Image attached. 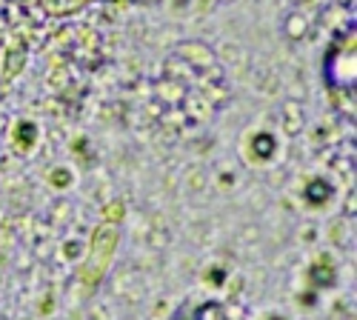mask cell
<instances>
[{"label":"cell","mask_w":357,"mask_h":320,"mask_svg":"<svg viewBox=\"0 0 357 320\" xmlns=\"http://www.w3.org/2000/svg\"><path fill=\"white\" fill-rule=\"evenodd\" d=\"M123 215H126V206H123V200H112V203H106V206H103V223L121 226Z\"/></svg>","instance_id":"cell-11"},{"label":"cell","mask_w":357,"mask_h":320,"mask_svg":"<svg viewBox=\"0 0 357 320\" xmlns=\"http://www.w3.org/2000/svg\"><path fill=\"white\" fill-rule=\"evenodd\" d=\"M181 54L186 57V61L192 63V66H209V63H215V54H212V49L209 46H203V43H181Z\"/></svg>","instance_id":"cell-5"},{"label":"cell","mask_w":357,"mask_h":320,"mask_svg":"<svg viewBox=\"0 0 357 320\" xmlns=\"http://www.w3.org/2000/svg\"><path fill=\"white\" fill-rule=\"evenodd\" d=\"M283 32H286L289 40H301V38H306V32H309V20H306V15H303V12H291V15L286 17V23H283Z\"/></svg>","instance_id":"cell-7"},{"label":"cell","mask_w":357,"mask_h":320,"mask_svg":"<svg viewBox=\"0 0 357 320\" xmlns=\"http://www.w3.org/2000/svg\"><path fill=\"white\" fill-rule=\"evenodd\" d=\"M72 172L69 169H61V166H57V169H52L49 172V183L54 186V189H66V186H72Z\"/></svg>","instance_id":"cell-12"},{"label":"cell","mask_w":357,"mask_h":320,"mask_svg":"<svg viewBox=\"0 0 357 320\" xmlns=\"http://www.w3.org/2000/svg\"><path fill=\"white\" fill-rule=\"evenodd\" d=\"M43 3V9L49 12V15H54V17H66V15H75V12H80V9H86L92 0H40Z\"/></svg>","instance_id":"cell-4"},{"label":"cell","mask_w":357,"mask_h":320,"mask_svg":"<svg viewBox=\"0 0 357 320\" xmlns=\"http://www.w3.org/2000/svg\"><path fill=\"white\" fill-rule=\"evenodd\" d=\"M252 149H255L257 163H269L272 155L278 152V140H275L269 132H257V135L252 137Z\"/></svg>","instance_id":"cell-6"},{"label":"cell","mask_w":357,"mask_h":320,"mask_svg":"<svg viewBox=\"0 0 357 320\" xmlns=\"http://www.w3.org/2000/svg\"><path fill=\"white\" fill-rule=\"evenodd\" d=\"M109 3H123V0H109Z\"/></svg>","instance_id":"cell-14"},{"label":"cell","mask_w":357,"mask_h":320,"mask_svg":"<svg viewBox=\"0 0 357 320\" xmlns=\"http://www.w3.org/2000/svg\"><path fill=\"white\" fill-rule=\"evenodd\" d=\"M135 3H143V6H155V3H160V0H135Z\"/></svg>","instance_id":"cell-13"},{"label":"cell","mask_w":357,"mask_h":320,"mask_svg":"<svg viewBox=\"0 0 357 320\" xmlns=\"http://www.w3.org/2000/svg\"><path fill=\"white\" fill-rule=\"evenodd\" d=\"M12 146L20 155H29L38 146V123L35 121H17L12 129Z\"/></svg>","instance_id":"cell-3"},{"label":"cell","mask_w":357,"mask_h":320,"mask_svg":"<svg viewBox=\"0 0 357 320\" xmlns=\"http://www.w3.org/2000/svg\"><path fill=\"white\" fill-rule=\"evenodd\" d=\"M117 249H121V226H112V223L100 220L92 229V235H89L86 254L77 266V283L86 289H98L114 264Z\"/></svg>","instance_id":"cell-1"},{"label":"cell","mask_w":357,"mask_h":320,"mask_svg":"<svg viewBox=\"0 0 357 320\" xmlns=\"http://www.w3.org/2000/svg\"><path fill=\"white\" fill-rule=\"evenodd\" d=\"M323 75H326V83L332 86V92H354L357 49H354V29L351 26H349V32H343L335 40V46L326 52Z\"/></svg>","instance_id":"cell-2"},{"label":"cell","mask_w":357,"mask_h":320,"mask_svg":"<svg viewBox=\"0 0 357 320\" xmlns=\"http://www.w3.org/2000/svg\"><path fill=\"white\" fill-rule=\"evenodd\" d=\"M195 320H226V309H223V303H218V300L200 303V306L195 309Z\"/></svg>","instance_id":"cell-9"},{"label":"cell","mask_w":357,"mask_h":320,"mask_svg":"<svg viewBox=\"0 0 357 320\" xmlns=\"http://www.w3.org/2000/svg\"><path fill=\"white\" fill-rule=\"evenodd\" d=\"M26 63V49H20V43L9 46L6 54H3V69H6V77H15Z\"/></svg>","instance_id":"cell-8"},{"label":"cell","mask_w":357,"mask_h":320,"mask_svg":"<svg viewBox=\"0 0 357 320\" xmlns=\"http://www.w3.org/2000/svg\"><path fill=\"white\" fill-rule=\"evenodd\" d=\"M306 197H312V206H320V203H326L332 197V186L326 181H312L306 189Z\"/></svg>","instance_id":"cell-10"}]
</instances>
